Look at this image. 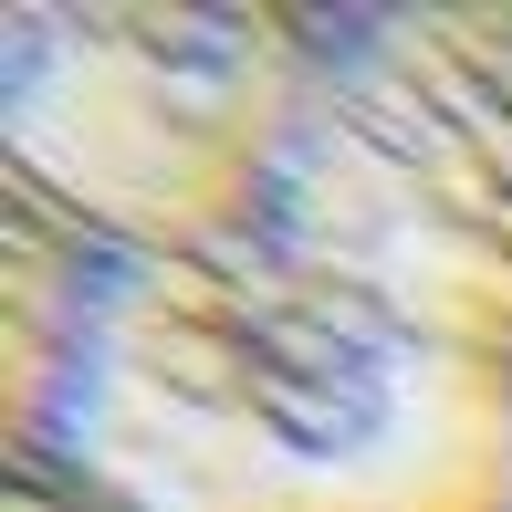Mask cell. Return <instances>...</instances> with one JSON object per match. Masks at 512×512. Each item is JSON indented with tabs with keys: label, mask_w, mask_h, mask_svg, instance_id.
<instances>
[{
	"label": "cell",
	"mask_w": 512,
	"mask_h": 512,
	"mask_svg": "<svg viewBox=\"0 0 512 512\" xmlns=\"http://www.w3.org/2000/svg\"><path fill=\"white\" fill-rule=\"evenodd\" d=\"M32 471L105 512H512V11H345L272 199L105 262Z\"/></svg>",
	"instance_id": "obj_1"
},
{
	"label": "cell",
	"mask_w": 512,
	"mask_h": 512,
	"mask_svg": "<svg viewBox=\"0 0 512 512\" xmlns=\"http://www.w3.org/2000/svg\"><path fill=\"white\" fill-rule=\"evenodd\" d=\"M314 84V11H11L0 189L74 220L105 262L199 251L272 199Z\"/></svg>",
	"instance_id": "obj_2"
},
{
	"label": "cell",
	"mask_w": 512,
	"mask_h": 512,
	"mask_svg": "<svg viewBox=\"0 0 512 512\" xmlns=\"http://www.w3.org/2000/svg\"><path fill=\"white\" fill-rule=\"evenodd\" d=\"M95 283H105V251L74 220L0 189V429H11V460L53 429V398L74 377Z\"/></svg>",
	"instance_id": "obj_3"
},
{
	"label": "cell",
	"mask_w": 512,
	"mask_h": 512,
	"mask_svg": "<svg viewBox=\"0 0 512 512\" xmlns=\"http://www.w3.org/2000/svg\"><path fill=\"white\" fill-rule=\"evenodd\" d=\"M11 512H105L95 492H74L63 471H32V460H11Z\"/></svg>",
	"instance_id": "obj_4"
}]
</instances>
